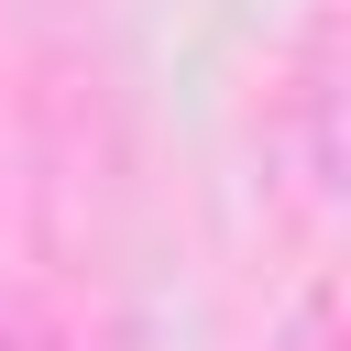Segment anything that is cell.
<instances>
[{
	"label": "cell",
	"mask_w": 351,
	"mask_h": 351,
	"mask_svg": "<svg viewBox=\"0 0 351 351\" xmlns=\"http://www.w3.org/2000/svg\"><path fill=\"white\" fill-rule=\"evenodd\" d=\"M285 351H340V329H329V307H307V318L285 329Z\"/></svg>",
	"instance_id": "6da1fadb"
}]
</instances>
